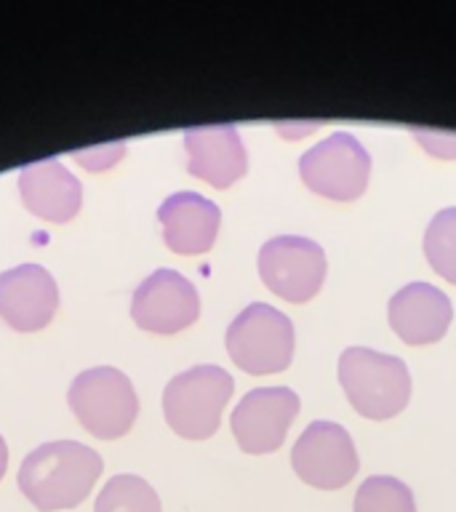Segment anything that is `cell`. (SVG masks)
Instances as JSON below:
<instances>
[{"instance_id": "obj_9", "label": "cell", "mask_w": 456, "mask_h": 512, "mask_svg": "<svg viewBox=\"0 0 456 512\" xmlns=\"http://www.w3.org/2000/svg\"><path fill=\"white\" fill-rule=\"evenodd\" d=\"M299 414V395L288 387H259L232 411V435L246 454H272L283 446Z\"/></svg>"}, {"instance_id": "obj_16", "label": "cell", "mask_w": 456, "mask_h": 512, "mask_svg": "<svg viewBox=\"0 0 456 512\" xmlns=\"http://www.w3.org/2000/svg\"><path fill=\"white\" fill-rule=\"evenodd\" d=\"M94 512H160V499L139 475H115L96 496Z\"/></svg>"}, {"instance_id": "obj_14", "label": "cell", "mask_w": 456, "mask_h": 512, "mask_svg": "<svg viewBox=\"0 0 456 512\" xmlns=\"http://www.w3.org/2000/svg\"><path fill=\"white\" fill-rule=\"evenodd\" d=\"M392 331L406 344H432L446 336L454 307L440 288L430 283H408L387 307Z\"/></svg>"}, {"instance_id": "obj_19", "label": "cell", "mask_w": 456, "mask_h": 512, "mask_svg": "<svg viewBox=\"0 0 456 512\" xmlns=\"http://www.w3.org/2000/svg\"><path fill=\"white\" fill-rule=\"evenodd\" d=\"M416 142L438 158H456V134L446 131H416Z\"/></svg>"}, {"instance_id": "obj_12", "label": "cell", "mask_w": 456, "mask_h": 512, "mask_svg": "<svg viewBox=\"0 0 456 512\" xmlns=\"http://www.w3.org/2000/svg\"><path fill=\"white\" fill-rule=\"evenodd\" d=\"M187 171L216 190H227L248 171V155L235 126L190 128L184 134Z\"/></svg>"}, {"instance_id": "obj_3", "label": "cell", "mask_w": 456, "mask_h": 512, "mask_svg": "<svg viewBox=\"0 0 456 512\" xmlns=\"http://www.w3.org/2000/svg\"><path fill=\"white\" fill-rule=\"evenodd\" d=\"M235 382L219 366H195L176 374L163 392L168 427L187 440H206L219 430Z\"/></svg>"}, {"instance_id": "obj_7", "label": "cell", "mask_w": 456, "mask_h": 512, "mask_svg": "<svg viewBox=\"0 0 456 512\" xmlns=\"http://www.w3.org/2000/svg\"><path fill=\"white\" fill-rule=\"evenodd\" d=\"M326 254L310 238L278 235L259 251V275L272 294L286 302H310L326 280Z\"/></svg>"}, {"instance_id": "obj_2", "label": "cell", "mask_w": 456, "mask_h": 512, "mask_svg": "<svg viewBox=\"0 0 456 512\" xmlns=\"http://www.w3.org/2000/svg\"><path fill=\"white\" fill-rule=\"evenodd\" d=\"M339 382L350 406L366 419H392L408 406L411 374L395 355L350 347L339 358Z\"/></svg>"}, {"instance_id": "obj_10", "label": "cell", "mask_w": 456, "mask_h": 512, "mask_svg": "<svg viewBox=\"0 0 456 512\" xmlns=\"http://www.w3.org/2000/svg\"><path fill=\"white\" fill-rule=\"evenodd\" d=\"M200 315V296L176 270H155L134 291L131 318L150 334H179Z\"/></svg>"}, {"instance_id": "obj_8", "label": "cell", "mask_w": 456, "mask_h": 512, "mask_svg": "<svg viewBox=\"0 0 456 512\" xmlns=\"http://www.w3.org/2000/svg\"><path fill=\"white\" fill-rule=\"evenodd\" d=\"M291 464L307 486L323 488V491L347 486L358 475L360 467L350 432L323 419L312 422L299 435L291 451Z\"/></svg>"}, {"instance_id": "obj_17", "label": "cell", "mask_w": 456, "mask_h": 512, "mask_svg": "<svg viewBox=\"0 0 456 512\" xmlns=\"http://www.w3.org/2000/svg\"><path fill=\"white\" fill-rule=\"evenodd\" d=\"M424 256L440 278L456 286V208H443L432 216L424 232Z\"/></svg>"}, {"instance_id": "obj_18", "label": "cell", "mask_w": 456, "mask_h": 512, "mask_svg": "<svg viewBox=\"0 0 456 512\" xmlns=\"http://www.w3.org/2000/svg\"><path fill=\"white\" fill-rule=\"evenodd\" d=\"M355 512H416L411 488L390 475H374L363 480L355 494Z\"/></svg>"}, {"instance_id": "obj_15", "label": "cell", "mask_w": 456, "mask_h": 512, "mask_svg": "<svg viewBox=\"0 0 456 512\" xmlns=\"http://www.w3.org/2000/svg\"><path fill=\"white\" fill-rule=\"evenodd\" d=\"M19 192L27 211L46 222L64 224L75 219L83 203V187L59 160H35L19 174Z\"/></svg>"}, {"instance_id": "obj_5", "label": "cell", "mask_w": 456, "mask_h": 512, "mask_svg": "<svg viewBox=\"0 0 456 512\" xmlns=\"http://www.w3.org/2000/svg\"><path fill=\"white\" fill-rule=\"evenodd\" d=\"M227 352L246 374L286 371L294 358V323L272 304H248L227 328Z\"/></svg>"}, {"instance_id": "obj_13", "label": "cell", "mask_w": 456, "mask_h": 512, "mask_svg": "<svg viewBox=\"0 0 456 512\" xmlns=\"http://www.w3.org/2000/svg\"><path fill=\"white\" fill-rule=\"evenodd\" d=\"M163 224V240L174 254L195 256L211 251L219 235L222 211L214 200L203 198L198 192H174L163 200L158 211Z\"/></svg>"}, {"instance_id": "obj_4", "label": "cell", "mask_w": 456, "mask_h": 512, "mask_svg": "<svg viewBox=\"0 0 456 512\" xmlns=\"http://www.w3.org/2000/svg\"><path fill=\"white\" fill-rule=\"evenodd\" d=\"M70 408L94 438H123L136 422L139 398L131 379L112 366L88 368L70 387Z\"/></svg>"}, {"instance_id": "obj_11", "label": "cell", "mask_w": 456, "mask_h": 512, "mask_svg": "<svg viewBox=\"0 0 456 512\" xmlns=\"http://www.w3.org/2000/svg\"><path fill=\"white\" fill-rule=\"evenodd\" d=\"M59 307V288L40 264H19L0 275V320L16 331L46 328Z\"/></svg>"}, {"instance_id": "obj_20", "label": "cell", "mask_w": 456, "mask_h": 512, "mask_svg": "<svg viewBox=\"0 0 456 512\" xmlns=\"http://www.w3.org/2000/svg\"><path fill=\"white\" fill-rule=\"evenodd\" d=\"M6 467H8V448L3 435H0V480H3V475H6Z\"/></svg>"}, {"instance_id": "obj_1", "label": "cell", "mask_w": 456, "mask_h": 512, "mask_svg": "<svg viewBox=\"0 0 456 512\" xmlns=\"http://www.w3.org/2000/svg\"><path fill=\"white\" fill-rule=\"evenodd\" d=\"M102 475V456L78 440L43 443L24 456L19 467V491L40 512L72 510L94 491Z\"/></svg>"}, {"instance_id": "obj_6", "label": "cell", "mask_w": 456, "mask_h": 512, "mask_svg": "<svg viewBox=\"0 0 456 512\" xmlns=\"http://www.w3.org/2000/svg\"><path fill=\"white\" fill-rule=\"evenodd\" d=\"M302 182L315 195L328 200H355L368 187L371 176V155L352 134L336 131L326 142L315 144L299 160Z\"/></svg>"}]
</instances>
